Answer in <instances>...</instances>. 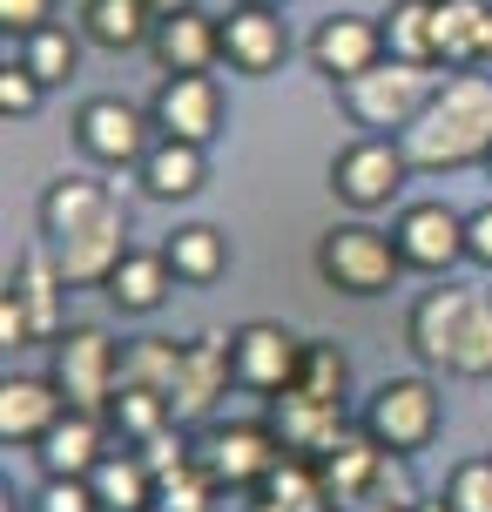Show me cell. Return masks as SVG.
<instances>
[{"mask_svg": "<svg viewBox=\"0 0 492 512\" xmlns=\"http://www.w3.org/2000/svg\"><path fill=\"white\" fill-rule=\"evenodd\" d=\"M486 21L492 0H432V48H439V68H472L486 54Z\"/></svg>", "mask_w": 492, "mask_h": 512, "instance_id": "7402d4cb", "label": "cell"}, {"mask_svg": "<svg viewBox=\"0 0 492 512\" xmlns=\"http://www.w3.org/2000/svg\"><path fill=\"white\" fill-rule=\"evenodd\" d=\"M466 256L492 270V203H479V209L466 216Z\"/></svg>", "mask_w": 492, "mask_h": 512, "instance_id": "ee69618b", "label": "cell"}, {"mask_svg": "<svg viewBox=\"0 0 492 512\" xmlns=\"http://www.w3.org/2000/svg\"><path fill=\"white\" fill-rule=\"evenodd\" d=\"M398 149L418 176H445V169H466V162H486L492 155V81L472 75V68H452L439 81V95L425 102Z\"/></svg>", "mask_w": 492, "mask_h": 512, "instance_id": "6da1fadb", "label": "cell"}, {"mask_svg": "<svg viewBox=\"0 0 492 512\" xmlns=\"http://www.w3.org/2000/svg\"><path fill=\"white\" fill-rule=\"evenodd\" d=\"M263 425L284 438V452H297V459H331L337 445L351 438V405H331V398H304V391H277Z\"/></svg>", "mask_w": 492, "mask_h": 512, "instance_id": "30bf717a", "label": "cell"}, {"mask_svg": "<svg viewBox=\"0 0 492 512\" xmlns=\"http://www.w3.org/2000/svg\"><path fill=\"white\" fill-rule=\"evenodd\" d=\"M418 169L405 162V149H398V135H364V142H351V149L331 162V189L344 209H385L398 203V189L412 182Z\"/></svg>", "mask_w": 492, "mask_h": 512, "instance_id": "5b68a950", "label": "cell"}, {"mask_svg": "<svg viewBox=\"0 0 492 512\" xmlns=\"http://www.w3.org/2000/svg\"><path fill=\"white\" fill-rule=\"evenodd\" d=\"M68 418V398L54 378H7L0 384V438L7 445H41Z\"/></svg>", "mask_w": 492, "mask_h": 512, "instance_id": "d6986e66", "label": "cell"}, {"mask_svg": "<svg viewBox=\"0 0 492 512\" xmlns=\"http://www.w3.org/2000/svg\"><path fill=\"white\" fill-rule=\"evenodd\" d=\"M324 512H344V506H324Z\"/></svg>", "mask_w": 492, "mask_h": 512, "instance_id": "f907efd6", "label": "cell"}, {"mask_svg": "<svg viewBox=\"0 0 492 512\" xmlns=\"http://www.w3.org/2000/svg\"><path fill=\"white\" fill-rule=\"evenodd\" d=\"M156 128L176 135V142H196L203 149L209 135L223 128V95H216V75H169L156 88Z\"/></svg>", "mask_w": 492, "mask_h": 512, "instance_id": "e0dca14e", "label": "cell"}, {"mask_svg": "<svg viewBox=\"0 0 492 512\" xmlns=\"http://www.w3.org/2000/svg\"><path fill=\"white\" fill-rule=\"evenodd\" d=\"M378 459H385V445L364 432H351L344 445H337L331 459H317V472H324V492H331V506H358L364 492H371V479H378Z\"/></svg>", "mask_w": 492, "mask_h": 512, "instance_id": "484cf974", "label": "cell"}, {"mask_svg": "<svg viewBox=\"0 0 492 512\" xmlns=\"http://www.w3.org/2000/svg\"><path fill=\"white\" fill-rule=\"evenodd\" d=\"M344 512H398V506H385V499H358V506H344Z\"/></svg>", "mask_w": 492, "mask_h": 512, "instance_id": "bcb514c9", "label": "cell"}, {"mask_svg": "<svg viewBox=\"0 0 492 512\" xmlns=\"http://www.w3.org/2000/svg\"><path fill=\"white\" fill-rule=\"evenodd\" d=\"M122 256H129V209H122V203H115V209H102L95 223H81L75 236H61V243H54V263H61L68 290L108 283Z\"/></svg>", "mask_w": 492, "mask_h": 512, "instance_id": "4fadbf2b", "label": "cell"}, {"mask_svg": "<svg viewBox=\"0 0 492 512\" xmlns=\"http://www.w3.org/2000/svg\"><path fill=\"white\" fill-rule=\"evenodd\" d=\"M156 61L169 75H209L223 61V21L203 7H176L156 21Z\"/></svg>", "mask_w": 492, "mask_h": 512, "instance_id": "ac0fdd59", "label": "cell"}, {"mask_svg": "<svg viewBox=\"0 0 492 512\" xmlns=\"http://www.w3.org/2000/svg\"><path fill=\"white\" fill-rule=\"evenodd\" d=\"M243 512H284V506H277V499H263V492H257V499H250Z\"/></svg>", "mask_w": 492, "mask_h": 512, "instance_id": "7dc6e473", "label": "cell"}, {"mask_svg": "<svg viewBox=\"0 0 492 512\" xmlns=\"http://www.w3.org/2000/svg\"><path fill=\"white\" fill-rule=\"evenodd\" d=\"M297 364H304V344L284 331V324H243L236 331V384L257 391V398H277L297 384Z\"/></svg>", "mask_w": 492, "mask_h": 512, "instance_id": "9a60e30c", "label": "cell"}, {"mask_svg": "<svg viewBox=\"0 0 492 512\" xmlns=\"http://www.w3.org/2000/svg\"><path fill=\"white\" fill-rule=\"evenodd\" d=\"M459 378H492V297L472 290V310H466V331H459V358H452Z\"/></svg>", "mask_w": 492, "mask_h": 512, "instance_id": "e575fe53", "label": "cell"}, {"mask_svg": "<svg viewBox=\"0 0 492 512\" xmlns=\"http://www.w3.org/2000/svg\"><path fill=\"white\" fill-rule=\"evenodd\" d=\"M405 270V256H398V236L371 230V223H337L324 230L317 243V277L344 290V297H385L391 283Z\"/></svg>", "mask_w": 492, "mask_h": 512, "instance_id": "3957f363", "label": "cell"}, {"mask_svg": "<svg viewBox=\"0 0 492 512\" xmlns=\"http://www.w3.org/2000/svg\"><path fill=\"white\" fill-rule=\"evenodd\" d=\"M176 270H169V256L162 250H129L122 263H115V277L102 283L108 297H115V310H129V317H149V310L169 304V290H176Z\"/></svg>", "mask_w": 492, "mask_h": 512, "instance_id": "603a6c76", "label": "cell"}, {"mask_svg": "<svg viewBox=\"0 0 492 512\" xmlns=\"http://www.w3.org/2000/svg\"><path fill=\"white\" fill-rule=\"evenodd\" d=\"M364 499H385V506H398V512H412L425 492H418V479H412V452H391L385 445V459H378V479H371V492Z\"/></svg>", "mask_w": 492, "mask_h": 512, "instance_id": "8d00e7d4", "label": "cell"}, {"mask_svg": "<svg viewBox=\"0 0 492 512\" xmlns=\"http://www.w3.org/2000/svg\"><path fill=\"white\" fill-rule=\"evenodd\" d=\"M41 95H48V81L34 75L27 61H0V108H7L14 122H27V115L41 108Z\"/></svg>", "mask_w": 492, "mask_h": 512, "instance_id": "f35d334b", "label": "cell"}, {"mask_svg": "<svg viewBox=\"0 0 492 512\" xmlns=\"http://www.w3.org/2000/svg\"><path fill=\"white\" fill-rule=\"evenodd\" d=\"M364 432L391 452H425L439 432V384L432 378H385L364 405Z\"/></svg>", "mask_w": 492, "mask_h": 512, "instance_id": "8992f818", "label": "cell"}, {"mask_svg": "<svg viewBox=\"0 0 492 512\" xmlns=\"http://www.w3.org/2000/svg\"><path fill=\"white\" fill-rule=\"evenodd\" d=\"M385 54L439 68V48H432V0H391V21H385Z\"/></svg>", "mask_w": 492, "mask_h": 512, "instance_id": "4dcf8cb0", "label": "cell"}, {"mask_svg": "<svg viewBox=\"0 0 492 512\" xmlns=\"http://www.w3.org/2000/svg\"><path fill=\"white\" fill-rule=\"evenodd\" d=\"M182 371V344L176 337H129L122 344V364H115V391H176Z\"/></svg>", "mask_w": 492, "mask_h": 512, "instance_id": "83f0119b", "label": "cell"}, {"mask_svg": "<svg viewBox=\"0 0 492 512\" xmlns=\"http://www.w3.org/2000/svg\"><path fill=\"white\" fill-rule=\"evenodd\" d=\"M486 169H492V155H486Z\"/></svg>", "mask_w": 492, "mask_h": 512, "instance_id": "816d5d0a", "label": "cell"}, {"mask_svg": "<svg viewBox=\"0 0 492 512\" xmlns=\"http://www.w3.org/2000/svg\"><path fill=\"white\" fill-rule=\"evenodd\" d=\"M0 344L14 351V344H34V324H27V304L14 297V283L0 290Z\"/></svg>", "mask_w": 492, "mask_h": 512, "instance_id": "7bdbcfd3", "label": "cell"}, {"mask_svg": "<svg viewBox=\"0 0 492 512\" xmlns=\"http://www.w3.org/2000/svg\"><path fill=\"white\" fill-rule=\"evenodd\" d=\"M284 459V438L270 425H216L209 438H196V465H203L216 492H257Z\"/></svg>", "mask_w": 492, "mask_h": 512, "instance_id": "52a82bcc", "label": "cell"}, {"mask_svg": "<svg viewBox=\"0 0 492 512\" xmlns=\"http://www.w3.org/2000/svg\"><path fill=\"white\" fill-rule=\"evenodd\" d=\"M156 7L149 0H88L81 7V34L95 41V48H142V41H156Z\"/></svg>", "mask_w": 492, "mask_h": 512, "instance_id": "4316f807", "label": "cell"}, {"mask_svg": "<svg viewBox=\"0 0 492 512\" xmlns=\"http://www.w3.org/2000/svg\"><path fill=\"white\" fill-rule=\"evenodd\" d=\"M412 512H452V499H445V492H439V499H418Z\"/></svg>", "mask_w": 492, "mask_h": 512, "instance_id": "f6af8a7d", "label": "cell"}, {"mask_svg": "<svg viewBox=\"0 0 492 512\" xmlns=\"http://www.w3.org/2000/svg\"><path fill=\"white\" fill-rule=\"evenodd\" d=\"M34 512H102V499H95V486H88V479H48Z\"/></svg>", "mask_w": 492, "mask_h": 512, "instance_id": "60d3db41", "label": "cell"}, {"mask_svg": "<svg viewBox=\"0 0 492 512\" xmlns=\"http://www.w3.org/2000/svg\"><path fill=\"white\" fill-rule=\"evenodd\" d=\"M290 54V27L277 7H263V0H236L230 14H223V61H230L236 75H277Z\"/></svg>", "mask_w": 492, "mask_h": 512, "instance_id": "8fae6325", "label": "cell"}, {"mask_svg": "<svg viewBox=\"0 0 492 512\" xmlns=\"http://www.w3.org/2000/svg\"><path fill=\"white\" fill-rule=\"evenodd\" d=\"M236 384V331H203L182 344V371H176V391H169V411L176 425H196L216 411V398Z\"/></svg>", "mask_w": 492, "mask_h": 512, "instance_id": "ba28073f", "label": "cell"}, {"mask_svg": "<svg viewBox=\"0 0 492 512\" xmlns=\"http://www.w3.org/2000/svg\"><path fill=\"white\" fill-rule=\"evenodd\" d=\"M203 149L196 142H176V135H162L156 149L142 155V189L156 196V203H189L196 189H203Z\"/></svg>", "mask_w": 492, "mask_h": 512, "instance_id": "cb8c5ba5", "label": "cell"}, {"mask_svg": "<svg viewBox=\"0 0 492 512\" xmlns=\"http://www.w3.org/2000/svg\"><path fill=\"white\" fill-rule=\"evenodd\" d=\"M162 256H169V270H176L182 283H216L230 270V243H223L216 223H182V230L162 243Z\"/></svg>", "mask_w": 492, "mask_h": 512, "instance_id": "f546056e", "label": "cell"}, {"mask_svg": "<svg viewBox=\"0 0 492 512\" xmlns=\"http://www.w3.org/2000/svg\"><path fill=\"white\" fill-rule=\"evenodd\" d=\"M398 256H405V270H452L459 256H466V216L445 203H412L398 223Z\"/></svg>", "mask_w": 492, "mask_h": 512, "instance_id": "5bb4252c", "label": "cell"}, {"mask_svg": "<svg viewBox=\"0 0 492 512\" xmlns=\"http://www.w3.org/2000/svg\"><path fill=\"white\" fill-rule=\"evenodd\" d=\"M34 459H41V472H48V479H88V472L108 459V418L68 411V418H61L41 445H34Z\"/></svg>", "mask_w": 492, "mask_h": 512, "instance_id": "ffe728a7", "label": "cell"}, {"mask_svg": "<svg viewBox=\"0 0 492 512\" xmlns=\"http://www.w3.org/2000/svg\"><path fill=\"white\" fill-rule=\"evenodd\" d=\"M344 384H351V364H344V351H337V344H304V364H297V384H290V391L344 405Z\"/></svg>", "mask_w": 492, "mask_h": 512, "instance_id": "836d02e7", "label": "cell"}, {"mask_svg": "<svg viewBox=\"0 0 492 512\" xmlns=\"http://www.w3.org/2000/svg\"><path fill=\"white\" fill-rule=\"evenodd\" d=\"M445 499H452V512H492V459L452 465V479H445Z\"/></svg>", "mask_w": 492, "mask_h": 512, "instance_id": "74e56055", "label": "cell"}, {"mask_svg": "<svg viewBox=\"0 0 492 512\" xmlns=\"http://www.w3.org/2000/svg\"><path fill=\"white\" fill-rule=\"evenodd\" d=\"M88 486H95L102 512H149V506H156V472L142 465V452H135V445L108 452V459L88 472Z\"/></svg>", "mask_w": 492, "mask_h": 512, "instance_id": "d4e9b609", "label": "cell"}, {"mask_svg": "<svg viewBox=\"0 0 492 512\" xmlns=\"http://www.w3.org/2000/svg\"><path fill=\"white\" fill-rule=\"evenodd\" d=\"M14 61H27L34 75L48 81V88H61V81L81 68V48H75V34H61V27H34V34H21V54Z\"/></svg>", "mask_w": 492, "mask_h": 512, "instance_id": "d6a6232c", "label": "cell"}, {"mask_svg": "<svg viewBox=\"0 0 492 512\" xmlns=\"http://www.w3.org/2000/svg\"><path fill=\"white\" fill-rule=\"evenodd\" d=\"M479 61H492V21H486V54H479Z\"/></svg>", "mask_w": 492, "mask_h": 512, "instance_id": "681fc988", "label": "cell"}, {"mask_svg": "<svg viewBox=\"0 0 492 512\" xmlns=\"http://www.w3.org/2000/svg\"><path fill=\"white\" fill-rule=\"evenodd\" d=\"M54 0H0V27L7 34H34V27H48Z\"/></svg>", "mask_w": 492, "mask_h": 512, "instance_id": "b9f144b4", "label": "cell"}, {"mask_svg": "<svg viewBox=\"0 0 492 512\" xmlns=\"http://www.w3.org/2000/svg\"><path fill=\"white\" fill-rule=\"evenodd\" d=\"M115 364H122V344L102 331V324H75V331L54 344V384L68 411H88V418H108L115 405Z\"/></svg>", "mask_w": 492, "mask_h": 512, "instance_id": "277c9868", "label": "cell"}, {"mask_svg": "<svg viewBox=\"0 0 492 512\" xmlns=\"http://www.w3.org/2000/svg\"><path fill=\"white\" fill-rule=\"evenodd\" d=\"M156 14H176V7H196V0H149Z\"/></svg>", "mask_w": 492, "mask_h": 512, "instance_id": "c3c4849f", "label": "cell"}, {"mask_svg": "<svg viewBox=\"0 0 492 512\" xmlns=\"http://www.w3.org/2000/svg\"><path fill=\"white\" fill-rule=\"evenodd\" d=\"M7 283H14V297L27 304L34 344H41V337H61V290H68V277H61V263H54V243H34Z\"/></svg>", "mask_w": 492, "mask_h": 512, "instance_id": "44dd1931", "label": "cell"}, {"mask_svg": "<svg viewBox=\"0 0 492 512\" xmlns=\"http://www.w3.org/2000/svg\"><path fill=\"white\" fill-rule=\"evenodd\" d=\"M149 122H156V115L115 102V95H95V102H81V115H75V142H81V155L102 162V169H129V162L142 169V155L156 149V142H149Z\"/></svg>", "mask_w": 492, "mask_h": 512, "instance_id": "9c48e42d", "label": "cell"}, {"mask_svg": "<svg viewBox=\"0 0 492 512\" xmlns=\"http://www.w3.org/2000/svg\"><path fill=\"white\" fill-rule=\"evenodd\" d=\"M156 512H216V479L203 465H182V472L156 479Z\"/></svg>", "mask_w": 492, "mask_h": 512, "instance_id": "d590c367", "label": "cell"}, {"mask_svg": "<svg viewBox=\"0 0 492 512\" xmlns=\"http://www.w3.org/2000/svg\"><path fill=\"white\" fill-rule=\"evenodd\" d=\"M169 425H176V411L162 391H115V405H108V432H122V445H142Z\"/></svg>", "mask_w": 492, "mask_h": 512, "instance_id": "1f68e13d", "label": "cell"}, {"mask_svg": "<svg viewBox=\"0 0 492 512\" xmlns=\"http://www.w3.org/2000/svg\"><path fill=\"white\" fill-rule=\"evenodd\" d=\"M385 61V21H364V14H331L311 34V68L324 81H351L364 68Z\"/></svg>", "mask_w": 492, "mask_h": 512, "instance_id": "2e32d148", "label": "cell"}, {"mask_svg": "<svg viewBox=\"0 0 492 512\" xmlns=\"http://www.w3.org/2000/svg\"><path fill=\"white\" fill-rule=\"evenodd\" d=\"M102 209H115V196H108L95 176H61L41 196V230H48V243H61V236H75L81 223H95Z\"/></svg>", "mask_w": 492, "mask_h": 512, "instance_id": "f1b7e54d", "label": "cell"}, {"mask_svg": "<svg viewBox=\"0 0 492 512\" xmlns=\"http://www.w3.org/2000/svg\"><path fill=\"white\" fill-rule=\"evenodd\" d=\"M439 81H445L439 68L385 54L378 68H364V75L337 81V95H344V115H351L364 135H405V128L425 115V102L439 95Z\"/></svg>", "mask_w": 492, "mask_h": 512, "instance_id": "7a4b0ae2", "label": "cell"}, {"mask_svg": "<svg viewBox=\"0 0 492 512\" xmlns=\"http://www.w3.org/2000/svg\"><path fill=\"white\" fill-rule=\"evenodd\" d=\"M149 512H156V506H149Z\"/></svg>", "mask_w": 492, "mask_h": 512, "instance_id": "f5cc1de1", "label": "cell"}, {"mask_svg": "<svg viewBox=\"0 0 492 512\" xmlns=\"http://www.w3.org/2000/svg\"><path fill=\"white\" fill-rule=\"evenodd\" d=\"M466 310H472V283H445V290H425L405 317V344L425 371H452L459 358V331H466Z\"/></svg>", "mask_w": 492, "mask_h": 512, "instance_id": "7c38bea8", "label": "cell"}, {"mask_svg": "<svg viewBox=\"0 0 492 512\" xmlns=\"http://www.w3.org/2000/svg\"><path fill=\"white\" fill-rule=\"evenodd\" d=\"M135 452H142V465H149L156 479H169V472H182V465H196V445L182 438V425H169V432H156V438H142Z\"/></svg>", "mask_w": 492, "mask_h": 512, "instance_id": "ab89813d", "label": "cell"}]
</instances>
